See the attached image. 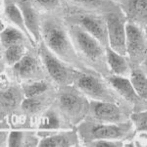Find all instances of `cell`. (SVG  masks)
Returning <instances> with one entry per match:
<instances>
[{
	"instance_id": "31",
	"label": "cell",
	"mask_w": 147,
	"mask_h": 147,
	"mask_svg": "<svg viewBox=\"0 0 147 147\" xmlns=\"http://www.w3.org/2000/svg\"><path fill=\"white\" fill-rule=\"evenodd\" d=\"M144 34H145V36L147 38V25H146V28H145V32H144Z\"/></svg>"
},
{
	"instance_id": "24",
	"label": "cell",
	"mask_w": 147,
	"mask_h": 147,
	"mask_svg": "<svg viewBox=\"0 0 147 147\" xmlns=\"http://www.w3.org/2000/svg\"><path fill=\"white\" fill-rule=\"evenodd\" d=\"M26 47L24 44H15L5 48L4 51V59L5 63L8 65L14 66L26 55Z\"/></svg>"
},
{
	"instance_id": "20",
	"label": "cell",
	"mask_w": 147,
	"mask_h": 147,
	"mask_svg": "<svg viewBox=\"0 0 147 147\" xmlns=\"http://www.w3.org/2000/svg\"><path fill=\"white\" fill-rule=\"evenodd\" d=\"M130 82L134 85L136 93L142 100L147 101V76L146 74L138 68L131 70L129 76Z\"/></svg>"
},
{
	"instance_id": "8",
	"label": "cell",
	"mask_w": 147,
	"mask_h": 147,
	"mask_svg": "<svg viewBox=\"0 0 147 147\" xmlns=\"http://www.w3.org/2000/svg\"><path fill=\"white\" fill-rule=\"evenodd\" d=\"M108 30L109 46L123 56L127 55L125 24L117 13H107L104 16Z\"/></svg>"
},
{
	"instance_id": "19",
	"label": "cell",
	"mask_w": 147,
	"mask_h": 147,
	"mask_svg": "<svg viewBox=\"0 0 147 147\" xmlns=\"http://www.w3.org/2000/svg\"><path fill=\"white\" fill-rule=\"evenodd\" d=\"M27 39L28 36L19 28L7 27L1 32V43L4 48L15 44H24Z\"/></svg>"
},
{
	"instance_id": "21",
	"label": "cell",
	"mask_w": 147,
	"mask_h": 147,
	"mask_svg": "<svg viewBox=\"0 0 147 147\" xmlns=\"http://www.w3.org/2000/svg\"><path fill=\"white\" fill-rule=\"evenodd\" d=\"M59 111L57 110H48L43 114L39 122L40 129H58L64 127V121Z\"/></svg>"
},
{
	"instance_id": "14",
	"label": "cell",
	"mask_w": 147,
	"mask_h": 147,
	"mask_svg": "<svg viewBox=\"0 0 147 147\" xmlns=\"http://www.w3.org/2000/svg\"><path fill=\"white\" fill-rule=\"evenodd\" d=\"M4 13H5L6 18L9 21L14 24L19 30H21L22 32L28 36V38L30 39V42L32 46H35L36 44L34 43V41L32 40V36H30V32H28L27 26L25 23V19H24L23 13L21 11L20 7H19L15 2L11 1V0H4Z\"/></svg>"
},
{
	"instance_id": "16",
	"label": "cell",
	"mask_w": 147,
	"mask_h": 147,
	"mask_svg": "<svg viewBox=\"0 0 147 147\" xmlns=\"http://www.w3.org/2000/svg\"><path fill=\"white\" fill-rule=\"evenodd\" d=\"M106 56H107L108 66L114 73V75L122 76V77L130 76L131 70H130L129 65L125 60V56L113 50L110 46L106 47Z\"/></svg>"
},
{
	"instance_id": "4",
	"label": "cell",
	"mask_w": 147,
	"mask_h": 147,
	"mask_svg": "<svg viewBox=\"0 0 147 147\" xmlns=\"http://www.w3.org/2000/svg\"><path fill=\"white\" fill-rule=\"evenodd\" d=\"M38 54L47 73L56 84L61 86H69V84L75 82L80 73L69 67L68 63L56 56L44 42H40Z\"/></svg>"
},
{
	"instance_id": "23",
	"label": "cell",
	"mask_w": 147,
	"mask_h": 147,
	"mask_svg": "<svg viewBox=\"0 0 147 147\" xmlns=\"http://www.w3.org/2000/svg\"><path fill=\"white\" fill-rule=\"evenodd\" d=\"M22 88L26 97H34L45 94L50 89V84L44 80H38L25 84Z\"/></svg>"
},
{
	"instance_id": "1",
	"label": "cell",
	"mask_w": 147,
	"mask_h": 147,
	"mask_svg": "<svg viewBox=\"0 0 147 147\" xmlns=\"http://www.w3.org/2000/svg\"><path fill=\"white\" fill-rule=\"evenodd\" d=\"M41 36L50 50L66 63H77V50L65 28L53 19L41 22Z\"/></svg>"
},
{
	"instance_id": "30",
	"label": "cell",
	"mask_w": 147,
	"mask_h": 147,
	"mask_svg": "<svg viewBox=\"0 0 147 147\" xmlns=\"http://www.w3.org/2000/svg\"><path fill=\"white\" fill-rule=\"evenodd\" d=\"M142 69H143V72L146 74V76H147V57L145 59H144V61L142 62Z\"/></svg>"
},
{
	"instance_id": "7",
	"label": "cell",
	"mask_w": 147,
	"mask_h": 147,
	"mask_svg": "<svg viewBox=\"0 0 147 147\" xmlns=\"http://www.w3.org/2000/svg\"><path fill=\"white\" fill-rule=\"evenodd\" d=\"M127 55L132 63L143 62L147 57V38L141 28L134 23L125 24Z\"/></svg>"
},
{
	"instance_id": "3",
	"label": "cell",
	"mask_w": 147,
	"mask_h": 147,
	"mask_svg": "<svg viewBox=\"0 0 147 147\" xmlns=\"http://www.w3.org/2000/svg\"><path fill=\"white\" fill-rule=\"evenodd\" d=\"M57 108L69 124L77 125L89 112L90 103L79 89L65 86L57 94Z\"/></svg>"
},
{
	"instance_id": "26",
	"label": "cell",
	"mask_w": 147,
	"mask_h": 147,
	"mask_svg": "<svg viewBox=\"0 0 147 147\" xmlns=\"http://www.w3.org/2000/svg\"><path fill=\"white\" fill-rule=\"evenodd\" d=\"M84 146H92V147H122L124 144L121 140H114V139H96L85 142Z\"/></svg>"
},
{
	"instance_id": "27",
	"label": "cell",
	"mask_w": 147,
	"mask_h": 147,
	"mask_svg": "<svg viewBox=\"0 0 147 147\" xmlns=\"http://www.w3.org/2000/svg\"><path fill=\"white\" fill-rule=\"evenodd\" d=\"M25 132L23 131H12L8 136V146L21 147L24 145L25 141Z\"/></svg>"
},
{
	"instance_id": "25",
	"label": "cell",
	"mask_w": 147,
	"mask_h": 147,
	"mask_svg": "<svg viewBox=\"0 0 147 147\" xmlns=\"http://www.w3.org/2000/svg\"><path fill=\"white\" fill-rule=\"evenodd\" d=\"M130 120L137 132L147 134V111L132 113L130 115Z\"/></svg>"
},
{
	"instance_id": "5",
	"label": "cell",
	"mask_w": 147,
	"mask_h": 147,
	"mask_svg": "<svg viewBox=\"0 0 147 147\" xmlns=\"http://www.w3.org/2000/svg\"><path fill=\"white\" fill-rule=\"evenodd\" d=\"M132 123L107 124V123H88L79 129L80 136L85 142L96 139H114L121 140L129 136L132 130Z\"/></svg>"
},
{
	"instance_id": "2",
	"label": "cell",
	"mask_w": 147,
	"mask_h": 147,
	"mask_svg": "<svg viewBox=\"0 0 147 147\" xmlns=\"http://www.w3.org/2000/svg\"><path fill=\"white\" fill-rule=\"evenodd\" d=\"M69 34L77 51L84 55L88 62L93 64L95 68L101 71L105 70V63L107 61L106 47L79 25L70 26Z\"/></svg>"
},
{
	"instance_id": "10",
	"label": "cell",
	"mask_w": 147,
	"mask_h": 147,
	"mask_svg": "<svg viewBox=\"0 0 147 147\" xmlns=\"http://www.w3.org/2000/svg\"><path fill=\"white\" fill-rule=\"evenodd\" d=\"M78 25L96 38L104 47L109 46L108 30L104 19L90 14L78 15Z\"/></svg>"
},
{
	"instance_id": "29",
	"label": "cell",
	"mask_w": 147,
	"mask_h": 147,
	"mask_svg": "<svg viewBox=\"0 0 147 147\" xmlns=\"http://www.w3.org/2000/svg\"><path fill=\"white\" fill-rule=\"evenodd\" d=\"M71 1L84 8H97L103 3V0H71Z\"/></svg>"
},
{
	"instance_id": "15",
	"label": "cell",
	"mask_w": 147,
	"mask_h": 147,
	"mask_svg": "<svg viewBox=\"0 0 147 147\" xmlns=\"http://www.w3.org/2000/svg\"><path fill=\"white\" fill-rule=\"evenodd\" d=\"M79 144V137L76 131H66L52 134L39 141L40 147H71Z\"/></svg>"
},
{
	"instance_id": "18",
	"label": "cell",
	"mask_w": 147,
	"mask_h": 147,
	"mask_svg": "<svg viewBox=\"0 0 147 147\" xmlns=\"http://www.w3.org/2000/svg\"><path fill=\"white\" fill-rule=\"evenodd\" d=\"M127 13L134 24H147V0H129Z\"/></svg>"
},
{
	"instance_id": "17",
	"label": "cell",
	"mask_w": 147,
	"mask_h": 147,
	"mask_svg": "<svg viewBox=\"0 0 147 147\" xmlns=\"http://www.w3.org/2000/svg\"><path fill=\"white\" fill-rule=\"evenodd\" d=\"M24 90L19 87L11 86L6 88L5 90L2 89L1 91V109L2 113L4 111H13L17 109L19 106H22L24 101Z\"/></svg>"
},
{
	"instance_id": "22",
	"label": "cell",
	"mask_w": 147,
	"mask_h": 147,
	"mask_svg": "<svg viewBox=\"0 0 147 147\" xmlns=\"http://www.w3.org/2000/svg\"><path fill=\"white\" fill-rule=\"evenodd\" d=\"M47 97L45 94L34 97H26L22 103V109L28 115H34L45 107Z\"/></svg>"
},
{
	"instance_id": "12",
	"label": "cell",
	"mask_w": 147,
	"mask_h": 147,
	"mask_svg": "<svg viewBox=\"0 0 147 147\" xmlns=\"http://www.w3.org/2000/svg\"><path fill=\"white\" fill-rule=\"evenodd\" d=\"M106 80L118 95L134 105H140L142 99L136 93L130 79L118 75H109L106 77Z\"/></svg>"
},
{
	"instance_id": "9",
	"label": "cell",
	"mask_w": 147,
	"mask_h": 147,
	"mask_svg": "<svg viewBox=\"0 0 147 147\" xmlns=\"http://www.w3.org/2000/svg\"><path fill=\"white\" fill-rule=\"evenodd\" d=\"M89 111L96 122L107 124H121L125 122L127 112L119 103L93 100L90 103Z\"/></svg>"
},
{
	"instance_id": "11",
	"label": "cell",
	"mask_w": 147,
	"mask_h": 147,
	"mask_svg": "<svg viewBox=\"0 0 147 147\" xmlns=\"http://www.w3.org/2000/svg\"><path fill=\"white\" fill-rule=\"evenodd\" d=\"M13 71L21 80H38L44 79V73L39 61L32 54H26L22 60L13 66Z\"/></svg>"
},
{
	"instance_id": "28",
	"label": "cell",
	"mask_w": 147,
	"mask_h": 147,
	"mask_svg": "<svg viewBox=\"0 0 147 147\" xmlns=\"http://www.w3.org/2000/svg\"><path fill=\"white\" fill-rule=\"evenodd\" d=\"M32 2L45 10H54L59 5V0H32Z\"/></svg>"
},
{
	"instance_id": "13",
	"label": "cell",
	"mask_w": 147,
	"mask_h": 147,
	"mask_svg": "<svg viewBox=\"0 0 147 147\" xmlns=\"http://www.w3.org/2000/svg\"><path fill=\"white\" fill-rule=\"evenodd\" d=\"M18 6L20 7L21 11H22L26 26H27L28 32H30L34 43L36 44L38 42H41V23L39 22L37 13L27 1L20 2Z\"/></svg>"
},
{
	"instance_id": "6",
	"label": "cell",
	"mask_w": 147,
	"mask_h": 147,
	"mask_svg": "<svg viewBox=\"0 0 147 147\" xmlns=\"http://www.w3.org/2000/svg\"><path fill=\"white\" fill-rule=\"evenodd\" d=\"M74 84L76 88L93 100L119 103V95H115L108 85L96 76L80 73Z\"/></svg>"
}]
</instances>
